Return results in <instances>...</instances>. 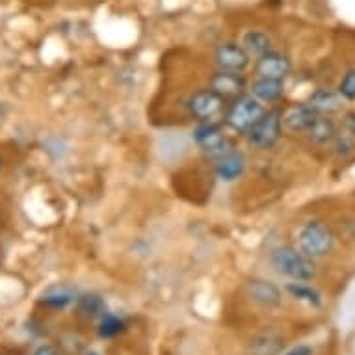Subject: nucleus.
<instances>
[{"label":"nucleus","mask_w":355,"mask_h":355,"mask_svg":"<svg viewBox=\"0 0 355 355\" xmlns=\"http://www.w3.org/2000/svg\"><path fill=\"white\" fill-rule=\"evenodd\" d=\"M270 262L281 275H286L292 281H313L316 277L315 259L292 248V245H277L270 251Z\"/></svg>","instance_id":"1"},{"label":"nucleus","mask_w":355,"mask_h":355,"mask_svg":"<svg viewBox=\"0 0 355 355\" xmlns=\"http://www.w3.org/2000/svg\"><path fill=\"white\" fill-rule=\"evenodd\" d=\"M266 110L261 101H257L253 95L244 94L233 99L225 106L223 112V125L229 130H233L236 135H244L250 130L262 112Z\"/></svg>","instance_id":"2"},{"label":"nucleus","mask_w":355,"mask_h":355,"mask_svg":"<svg viewBox=\"0 0 355 355\" xmlns=\"http://www.w3.org/2000/svg\"><path fill=\"white\" fill-rule=\"evenodd\" d=\"M335 245V236L326 223L311 220L303 223L297 231V250L311 259H322L329 255Z\"/></svg>","instance_id":"3"},{"label":"nucleus","mask_w":355,"mask_h":355,"mask_svg":"<svg viewBox=\"0 0 355 355\" xmlns=\"http://www.w3.org/2000/svg\"><path fill=\"white\" fill-rule=\"evenodd\" d=\"M283 135V123H281V110H264L262 116L255 121V125L245 132L248 144L257 149H270L279 141Z\"/></svg>","instance_id":"4"},{"label":"nucleus","mask_w":355,"mask_h":355,"mask_svg":"<svg viewBox=\"0 0 355 355\" xmlns=\"http://www.w3.org/2000/svg\"><path fill=\"white\" fill-rule=\"evenodd\" d=\"M225 99L212 92L210 87H201L193 92L187 101V110L198 123H214L225 112Z\"/></svg>","instance_id":"5"},{"label":"nucleus","mask_w":355,"mask_h":355,"mask_svg":"<svg viewBox=\"0 0 355 355\" xmlns=\"http://www.w3.org/2000/svg\"><path fill=\"white\" fill-rule=\"evenodd\" d=\"M192 140L196 146L207 155V157L218 160L225 153L234 149L233 141L229 140L227 135L223 132V128L218 123H198V127L193 128Z\"/></svg>","instance_id":"6"},{"label":"nucleus","mask_w":355,"mask_h":355,"mask_svg":"<svg viewBox=\"0 0 355 355\" xmlns=\"http://www.w3.org/2000/svg\"><path fill=\"white\" fill-rule=\"evenodd\" d=\"M218 71H231V73H244L251 64L250 54L245 53L244 47L236 41H225L214 49L212 54Z\"/></svg>","instance_id":"7"},{"label":"nucleus","mask_w":355,"mask_h":355,"mask_svg":"<svg viewBox=\"0 0 355 355\" xmlns=\"http://www.w3.org/2000/svg\"><path fill=\"white\" fill-rule=\"evenodd\" d=\"M209 87L220 95L221 99L233 101L248 92V78L242 73H231V71H216L210 76Z\"/></svg>","instance_id":"8"},{"label":"nucleus","mask_w":355,"mask_h":355,"mask_svg":"<svg viewBox=\"0 0 355 355\" xmlns=\"http://www.w3.org/2000/svg\"><path fill=\"white\" fill-rule=\"evenodd\" d=\"M255 75L261 78H275V80H285L291 75L292 62L291 58L277 51H270L264 56L255 60Z\"/></svg>","instance_id":"9"},{"label":"nucleus","mask_w":355,"mask_h":355,"mask_svg":"<svg viewBox=\"0 0 355 355\" xmlns=\"http://www.w3.org/2000/svg\"><path fill=\"white\" fill-rule=\"evenodd\" d=\"M316 117L318 114L307 103H296L281 112L283 130H288V132H305Z\"/></svg>","instance_id":"10"},{"label":"nucleus","mask_w":355,"mask_h":355,"mask_svg":"<svg viewBox=\"0 0 355 355\" xmlns=\"http://www.w3.org/2000/svg\"><path fill=\"white\" fill-rule=\"evenodd\" d=\"M245 166H248V160H245L244 153L239 151V149H231L216 160V177L221 182L239 181L244 175Z\"/></svg>","instance_id":"11"},{"label":"nucleus","mask_w":355,"mask_h":355,"mask_svg":"<svg viewBox=\"0 0 355 355\" xmlns=\"http://www.w3.org/2000/svg\"><path fill=\"white\" fill-rule=\"evenodd\" d=\"M248 294H250L253 302L262 305V307H277V305H281V300H283L279 286L274 285L268 279H261V277L251 279L248 283Z\"/></svg>","instance_id":"12"},{"label":"nucleus","mask_w":355,"mask_h":355,"mask_svg":"<svg viewBox=\"0 0 355 355\" xmlns=\"http://www.w3.org/2000/svg\"><path fill=\"white\" fill-rule=\"evenodd\" d=\"M285 94V80H275V78H261L257 76L251 82L250 95H253L262 105H272L283 97Z\"/></svg>","instance_id":"13"},{"label":"nucleus","mask_w":355,"mask_h":355,"mask_svg":"<svg viewBox=\"0 0 355 355\" xmlns=\"http://www.w3.org/2000/svg\"><path fill=\"white\" fill-rule=\"evenodd\" d=\"M307 105L318 116H331V114H337V112L343 110V97L333 89L320 87V89H316V92L309 95Z\"/></svg>","instance_id":"14"},{"label":"nucleus","mask_w":355,"mask_h":355,"mask_svg":"<svg viewBox=\"0 0 355 355\" xmlns=\"http://www.w3.org/2000/svg\"><path fill=\"white\" fill-rule=\"evenodd\" d=\"M240 45L244 47V51L250 54V58L257 60L264 56L266 53L272 51V40L266 32L262 30H248L242 34Z\"/></svg>","instance_id":"15"},{"label":"nucleus","mask_w":355,"mask_h":355,"mask_svg":"<svg viewBox=\"0 0 355 355\" xmlns=\"http://www.w3.org/2000/svg\"><path fill=\"white\" fill-rule=\"evenodd\" d=\"M305 135L316 146H326V144L335 140L337 127H335V123H333V119L329 116H318L313 121V125L305 130Z\"/></svg>","instance_id":"16"},{"label":"nucleus","mask_w":355,"mask_h":355,"mask_svg":"<svg viewBox=\"0 0 355 355\" xmlns=\"http://www.w3.org/2000/svg\"><path fill=\"white\" fill-rule=\"evenodd\" d=\"M76 302L75 288L67 285H53L41 294V303L51 309H65Z\"/></svg>","instance_id":"17"},{"label":"nucleus","mask_w":355,"mask_h":355,"mask_svg":"<svg viewBox=\"0 0 355 355\" xmlns=\"http://www.w3.org/2000/svg\"><path fill=\"white\" fill-rule=\"evenodd\" d=\"M285 348V340L275 333H261L251 338V355H279Z\"/></svg>","instance_id":"18"},{"label":"nucleus","mask_w":355,"mask_h":355,"mask_svg":"<svg viewBox=\"0 0 355 355\" xmlns=\"http://www.w3.org/2000/svg\"><path fill=\"white\" fill-rule=\"evenodd\" d=\"M76 305H78V311L82 315L87 316V318H103L108 313L105 300L95 292H87V294L76 297Z\"/></svg>","instance_id":"19"},{"label":"nucleus","mask_w":355,"mask_h":355,"mask_svg":"<svg viewBox=\"0 0 355 355\" xmlns=\"http://www.w3.org/2000/svg\"><path fill=\"white\" fill-rule=\"evenodd\" d=\"M286 292H288L294 300L307 303V305H311V307H320L322 305L320 294H318L313 286L305 285V283H302V281L288 283V285H286Z\"/></svg>","instance_id":"20"},{"label":"nucleus","mask_w":355,"mask_h":355,"mask_svg":"<svg viewBox=\"0 0 355 355\" xmlns=\"http://www.w3.org/2000/svg\"><path fill=\"white\" fill-rule=\"evenodd\" d=\"M125 329V322L119 316L112 315V313H106L103 318H101L99 324V337L103 338H112L119 335V333Z\"/></svg>","instance_id":"21"},{"label":"nucleus","mask_w":355,"mask_h":355,"mask_svg":"<svg viewBox=\"0 0 355 355\" xmlns=\"http://www.w3.org/2000/svg\"><path fill=\"white\" fill-rule=\"evenodd\" d=\"M337 94L344 101H355V69H349L344 73L343 80L338 84Z\"/></svg>","instance_id":"22"},{"label":"nucleus","mask_w":355,"mask_h":355,"mask_svg":"<svg viewBox=\"0 0 355 355\" xmlns=\"http://www.w3.org/2000/svg\"><path fill=\"white\" fill-rule=\"evenodd\" d=\"M283 355H313V349L309 348V346H305V344H300V346L288 349V352Z\"/></svg>","instance_id":"23"},{"label":"nucleus","mask_w":355,"mask_h":355,"mask_svg":"<svg viewBox=\"0 0 355 355\" xmlns=\"http://www.w3.org/2000/svg\"><path fill=\"white\" fill-rule=\"evenodd\" d=\"M344 125L348 128L352 135H355V114H348L346 119H344Z\"/></svg>","instance_id":"24"},{"label":"nucleus","mask_w":355,"mask_h":355,"mask_svg":"<svg viewBox=\"0 0 355 355\" xmlns=\"http://www.w3.org/2000/svg\"><path fill=\"white\" fill-rule=\"evenodd\" d=\"M34 355H56V349L53 346H41L34 352Z\"/></svg>","instance_id":"25"},{"label":"nucleus","mask_w":355,"mask_h":355,"mask_svg":"<svg viewBox=\"0 0 355 355\" xmlns=\"http://www.w3.org/2000/svg\"><path fill=\"white\" fill-rule=\"evenodd\" d=\"M84 355H101V354H99V352H97V349H87V352Z\"/></svg>","instance_id":"26"},{"label":"nucleus","mask_w":355,"mask_h":355,"mask_svg":"<svg viewBox=\"0 0 355 355\" xmlns=\"http://www.w3.org/2000/svg\"><path fill=\"white\" fill-rule=\"evenodd\" d=\"M0 168H2V158H0Z\"/></svg>","instance_id":"27"}]
</instances>
